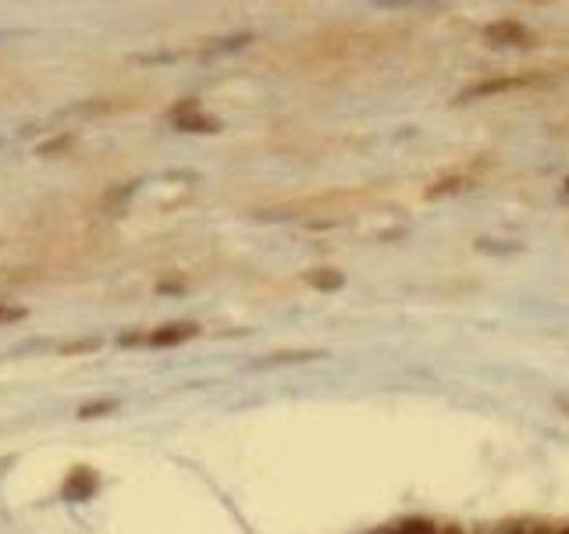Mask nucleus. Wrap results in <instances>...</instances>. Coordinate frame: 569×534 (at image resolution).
<instances>
[{"label":"nucleus","instance_id":"obj_18","mask_svg":"<svg viewBox=\"0 0 569 534\" xmlns=\"http://www.w3.org/2000/svg\"><path fill=\"white\" fill-rule=\"evenodd\" d=\"M551 534H569V524H566V527H559V531H551Z\"/></svg>","mask_w":569,"mask_h":534},{"label":"nucleus","instance_id":"obj_10","mask_svg":"<svg viewBox=\"0 0 569 534\" xmlns=\"http://www.w3.org/2000/svg\"><path fill=\"white\" fill-rule=\"evenodd\" d=\"M97 492V474L93 471H76V474H71L68 481H64V495L68 498H89V495H93Z\"/></svg>","mask_w":569,"mask_h":534},{"label":"nucleus","instance_id":"obj_12","mask_svg":"<svg viewBox=\"0 0 569 534\" xmlns=\"http://www.w3.org/2000/svg\"><path fill=\"white\" fill-rule=\"evenodd\" d=\"M114 409V403H89V406H82L79 409V417L86 421V417H103V414H111Z\"/></svg>","mask_w":569,"mask_h":534},{"label":"nucleus","instance_id":"obj_17","mask_svg":"<svg viewBox=\"0 0 569 534\" xmlns=\"http://www.w3.org/2000/svg\"><path fill=\"white\" fill-rule=\"evenodd\" d=\"M488 534H512V527H495V531H488Z\"/></svg>","mask_w":569,"mask_h":534},{"label":"nucleus","instance_id":"obj_3","mask_svg":"<svg viewBox=\"0 0 569 534\" xmlns=\"http://www.w3.org/2000/svg\"><path fill=\"white\" fill-rule=\"evenodd\" d=\"M559 76L556 71H520V76H495L485 82H473L470 89H462L459 100H480V97H502V93H520V89H538V86H551Z\"/></svg>","mask_w":569,"mask_h":534},{"label":"nucleus","instance_id":"obj_7","mask_svg":"<svg viewBox=\"0 0 569 534\" xmlns=\"http://www.w3.org/2000/svg\"><path fill=\"white\" fill-rule=\"evenodd\" d=\"M142 103H150V100L147 97H121V93H114V97H107V100H86L82 111L86 115H118V111H136V107H142Z\"/></svg>","mask_w":569,"mask_h":534},{"label":"nucleus","instance_id":"obj_11","mask_svg":"<svg viewBox=\"0 0 569 534\" xmlns=\"http://www.w3.org/2000/svg\"><path fill=\"white\" fill-rule=\"evenodd\" d=\"M325 353H317V349H296V353H274V356H263L260 364L267 367H274V364H310V360H320Z\"/></svg>","mask_w":569,"mask_h":534},{"label":"nucleus","instance_id":"obj_4","mask_svg":"<svg viewBox=\"0 0 569 534\" xmlns=\"http://www.w3.org/2000/svg\"><path fill=\"white\" fill-rule=\"evenodd\" d=\"M171 118H174V129H182V132H218V129H221L218 118L196 115V100L174 103V107H171Z\"/></svg>","mask_w":569,"mask_h":534},{"label":"nucleus","instance_id":"obj_19","mask_svg":"<svg viewBox=\"0 0 569 534\" xmlns=\"http://www.w3.org/2000/svg\"><path fill=\"white\" fill-rule=\"evenodd\" d=\"M566 192H569V178H566Z\"/></svg>","mask_w":569,"mask_h":534},{"label":"nucleus","instance_id":"obj_9","mask_svg":"<svg viewBox=\"0 0 569 534\" xmlns=\"http://www.w3.org/2000/svg\"><path fill=\"white\" fill-rule=\"evenodd\" d=\"M302 281H307L310 289H320V293H335V289H342V285H346L342 271H335V267H313V271L302 275Z\"/></svg>","mask_w":569,"mask_h":534},{"label":"nucleus","instance_id":"obj_8","mask_svg":"<svg viewBox=\"0 0 569 534\" xmlns=\"http://www.w3.org/2000/svg\"><path fill=\"white\" fill-rule=\"evenodd\" d=\"M467 189H473L470 175H441L435 186H427V200H441V196H456V192H467Z\"/></svg>","mask_w":569,"mask_h":534},{"label":"nucleus","instance_id":"obj_5","mask_svg":"<svg viewBox=\"0 0 569 534\" xmlns=\"http://www.w3.org/2000/svg\"><path fill=\"white\" fill-rule=\"evenodd\" d=\"M485 40H491V43H509V47H527V43H533V32L523 22L502 18V22L485 26Z\"/></svg>","mask_w":569,"mask_h":534},{"label":"nucleus","instance_id":"obj_15","mask_svg":"<svg viewBox=\"0 0 569 534\" xmlns=\"http://www.w3.org/2000/svg\"><path fill=\"white\" fill-rule=\"evenodd\" d=\"M556 406L562 409V417H569V392H559V396H556Z\"/></svg>","mask_w":569,"mask_h":534},{"label":"nucleus","instance_id":"obj_14","mask_svg":"<svg viewBox=\"0 0 569 534\" xmlns=\"http://www.w3.org/2000/svg\"><path fill=\"white\" fill-rule=\"evenodd\" d=\"M26 314V307H0V320H22Z\"/></svg>","mask_w":569,"mask_h":534},{"label":"nucleus","instance_id":"obj_1","mask_svg":"<svg viewBox=\"0 0 569 534\" xmlns=\"http://www.w3.org/2000/svg\"><path fill=\"white\" fill-rule=\"evenodd\" d=\"M373 200V189H325V192H313V196H299V200L289 204H278L271 210H263V218H310V214H331L335 210H352Z\"/></svg>","mask_w":569,"mask_h":534},{"label":"nucleus","instance_id":"obj_2","mask_svg":"<svg viewBox=\"0 0 569 534\" xmlns=\"http://www.w3.org/2000/svg\"><path fill=\"white\" fill-rule=\"evenodd\" d=\"M114 249L111 236H61L50 239V246L43 249V260L50 264H93L103 260Z\"/></svg>","mask_w":569,"mask_h":534},{"label":"nucleus","instance_id":"obj_13","mask_svg":"<svg viewBox=\"0 0 569 534\" xmlns=\"http://www.w3.org/2000/svg\"><path fill=\"white\" fill-rule=\"evenodd\" d=\"M97 346H100L97 338H82V343H68V346H61V353H68V356H71V353H93Z\"/></svg>","mask_w":569,"mask_h":534},{"label":"nucleus","instance_id":"obj_16","mask_svg":"<svg viewBox=\"0 0 569 534\" xmlns=\"http://www.w3.org/2000/svg\"><path fill=\"white\" fill-rule=\"evenodd\" d=\"M441 534H473V531L459 527V524H441Z\"/></svg>","mask_w":569,"mask_h":534},{"label":"nucleus","instance_id":"obj_6","mask_svg":"<svg viewBox=\"0 0 569 534\" xmlns=\"http://www.w3.org/2000/svg\"><path fill=\"white\" fill-rule=\"evenodd\" d=\"M200 335V328L192 325V320H178V325H160L157 332L147 335V343L157 346V349H164V346H182L189 343V338Z\"/></svg>","mask_w":569,"mask_h":534}]
</instances>
